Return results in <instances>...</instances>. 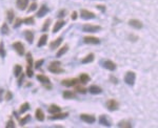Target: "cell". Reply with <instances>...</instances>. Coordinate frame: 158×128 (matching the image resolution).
<instances>
[{
    "label": "cell",
    "instance_id": "cell-1",
    "mask_svg": "<svg viewBox=\"0 0 158 128\" xmlns=\"http://www.w3.org/2000/svg\"><path fill=\"white\" fill-rule=\"evenodd\" d=\"M61 63L59 62V61H54V62H52L49 65V67H47V69L51 71V73H64V69L63 68H61Z\"/></svg>",
    "mask_w": 158,
    "mask_h": 128
},
{
    "label": "cell",
    "instance_id": "cell-2",
    "mask_svg": "<svg viewBox=\"0 0 158 128\" xmlns=\"http://www.w3.org/2000/svg\"><path fill=\"white\" fill-rule=\"evenodd\" d=\"M135 80H136V73L134 71H128L124 76V82L130 86H133L135 84Z\"/></svg>",
    "mask_w": 158,
    "mask_h": 128
},
{
    "label": "cell",
    "instance_id": "cell-3",
    "mask_svg": "<svg viewBox=\"0 0 158 128\" xmlns=\"http://www.w3.org/2000/svg\"><path fill=\"white\" fill-rule=\"evenodd\" d=\"M105 106H107L108 110H110V111H115V110H117L119 108V102L116 101L115 99H111L105 103Z\"/></svg>",
    "mask_w": 158,
    "mask_h": 128
},
{
    "label": "cell",
    "instance_id": "cell-4",
    "mask_svg": "<svg viewBox=\"0 0 158 128\" xmlns=\"http://www.w3.org/2000/svg\"><path fill=\"white\" fill-rule=\"evenodd\" d=\"M80 17H81L82 19H84V20H91V19H94L95 17H96V15H95L93 12H91V10L82 8V10H80Z\"/></svg>",
    "mask_w": 158,
    "mask_h": 128
},
{
    "label": "cell",
    "instance_id": "cell-5",
    "mask_svg": "<svg viewBox=\"0 0 158 128\" xmlns=\"http://www.w3.org/2000/svg\"><path fill=\"white\" fill-rule=\"evenodd\" d=\"M82 31H87V33H96V31H101V26L93 25V24H85V25L82 26Z\"/></svg>",
    "mask_w": 158,
    "mask_h": 128
},
{
    "label": "cell",
    "instance_id": "cell-6",
    "mask_svg": "<svg viewBox=\"0 0 158 128\" xmlns=\"http://www.w3.org/2000/svg\"><path fill=\"white\" fill-rule=\"evenodd\" d=\"M13 48L17 52V54H19L20 56H23L24 52H25V48H24V45L22 42L20 41H17V42H14L13 43Z\"/></svg>",
    "mask_w": 158,
    "mask_h": 128
},
{
    "label": "cell",
    "instance_id": "cell-7",
    "mask_svg": "<svg viewBox=\"0 0 158 128\" xmlns=\"http://www.w3.org/2000/svg\"><path fill=\"white\" fill-rule=\"evenodd\" d=\"M78 83H79V79H77V78L66 79V80H62V81H61V84H62L63 86H66V87L76 86Z\"/></svg>",
    "mask_w": 158,
    "mask_h": 128
},
{
    "label": "cell",
    "instance_id": "cell-8",
    "mask_svg": "<svg viewBox=\"0 0 158 128\" xmlns=\"http://www.w3.org/2000/svg\"><path fill=\"white\" fill-rule=\"evenodd\" d=\"M37 80L39 82H41L43 85H44L47 88H49V89H51L52 88V86L50 85V79L47 78V76H44V75H37Z\"/></svg>",
    "mask_w": 158,
    "mask_h": 128
},
{
    "label": "cell",
    "instance_id": "cell-9",
    "mask_svg": "<svg viewBox=\"0 0 158 128\" xmlns=\"http://www.w3.org/2000/svg\"><path fill=\"white\" fill-rule=\"evenodd\" d=\"M80 119H81L83 122H85V123H87V124H93V123H95V121H96L95 115H87V113H82V115H80Z\"/></svg>",
    "mask_w": 158,
    "mask_h": 128
},
{
    "label": "cell",
    "instance_id": "cell-10",
    "mask_svg": "<svg viewBox=\"0 0 158 128\" xmlns=\"http://www.w3.org/2000/svg\"><path fill=\"white\" fill-rule=\"evenodd\" d=\"M84 43L87 44H100V39L97 37L93 36H87L84 37Z\"/></svg>",
    "mask_w": 158,
    "mask_h": 128
},
{
    "label": "cell",
    "instance_id": "cell-11",
    "mask_svg": "<svg viewBox=\"0 0 158 128\" xmlns=\"http://www.w3.org/2000/svg\"><path fill=\"white\" fill-rule=\"evenodd\" d=\"M129 25H131L132 27H134L136 29H140L143 27V23L140 20H138V19H131L129 21Z\"/></svg>",
    "mask_w": 158,
    "mask_h": 128
},
{
    "label": "cell",
    "instance_id": "cell-12",
    "mask_svg": "<svg viewBox=\"0 0 158 128\" xmlns=\"http://www.w3.org/2000/svg\"><path fill=\"white\" fill-rule=\"evenodd\" d=\"M103 67L107 68L108 71H113L116 69V67H117V65H116V63L113 62L112 60H105L104 62H103Z\"/></svg>",
    "mask_w": 158,
    "mask_h": 128
},
{
    "label": "cell",
    "instance_id": "cell-13",
    "mask_svg": "<svg viewBox=\"0 0 158 128\" xmlns=\"http://www.w3.org/2000/svg\"><path fill=\"white\" fill-rule=\"evenodd\" d=\"M68 113H54L53 115H51L50 120H62V119H66L68 118Z\"/></svg>",
    "mask_w": 158,
    "mask_h": 128
},
{
    "label": "cell",
    "instance_id": "cell-14",
    "mask_svg": "<svg viewBox=\"0 0 158 128\" xmlns=\"http://www.w3.org/2000/svg\"><path fill=\"white\" fill-rule=\"evenodd\" d=\"M62 41H63L62 37H58L57 39L53 40V41L50 43V48H51V50H55V48L59 47V45L62 43Z\"/></svg>",
    "mask_w": 158,
    "mask_h": 128
},
{
    "label": "cell",
    "instance_id": "cell-15",
    "mask_svg": "<svg viewBox=\"0 0 158 128\" xmlns=\"http://www.w3.org/2000/svg\"><path fill=\"white\" fill-rule=\"evenodd\" d=\"M49 10H49V8H47V5L42 4L41 6H40V10L37 12V17H38V18H41V17H43V16L49 13Z\"/></svg>",
    "mask_w": 158,
    "mask_h": 128
},
{
    "label": "cell",
    "instance_id": "cell-16",
    "mask_svg": "<svg viewBox=\"0 0 158 128\" xmlns=\"http://www.w3.org/2000/svg\"><path fill=\"white\" fill-rule=\"evenodd\" d=\"M16 4H17V8L20 10H24L28 8L29 0H17V1H16Z\"/></svg>",
    "mask_w": 158,
    "mask_h": 128
},
{
    "label": "cell",
    "instance_id": "cell-17",
    "mask_svg": "<svg viewBox=\"0 0 158 128\" xmlns=\"http://www.w3.org/2000/svg\"><path fill=\"white\" fill-rule=\"evenodd\" d=\"M89 92L92 94H100L102 92V88L99 87L98 85H91L89 87Z\"/></svg>",
    "mask_w": 158,
    "mask_h": 128
},
{
    "label": "cell",
    "instance_id": "cell-18",
    "mask_svg": "<svg viewBox=\"0 0 158 128\" xmlns=\"http://www.w3.org/2000/svg\"><path fill=\"white\" fill-rule=\"evenodd\" d=\"M24 37H25V39L29 41L30 44L33 43V41H34V33H33V31H31V29L24 31Z\"/></svg>",
    "mask_w": 158,
    "mask_h": 128
},
{
    "label": "cell",
    "instance_id": "cell-19",
    "mask_svg": "<svg viewBox=\"0 0 158 128\" xmlns=\"http://www.w3.org/2000/svg\"><path fill=\"white\" fill-rule=\"evenodd\" d=\"M99 123L101 124V125H104V126H107V127H110L112 124H111V122H110V120L108 119V117L105 115H101L99 117Z\"/></svg>",
    "mask_w": 158,
    "mask_h": 128
},
{
    "label": "cell",
    "instance_id": "cell-20",
    "mask_svg": "<svg viewBox=\"0 0 158 128\" xmlns=\"http://www.w3.org/2000/svg\"><path fill=\"white\" fill-rule=\"evenodd\" d=\"M62 96H63V99H66V100L75 99V98H76V94L74 92H72V90H66V92H63Z\"/></svg>",
    "mask_w": 158,
    "mask_h": 128
},
{
    "label": "cell",
    "instance_id": "cell-21",
    "mask_svg": "<svg viewBox=\"0 0 158 128\" xmlns=\"http://www.w3.org/2000/svg\"><path fill=\"white\" fill-rule=\"evenodd\" d=\"M64 24H66V21H63V20L57 21L55 23V25H54V27H53V33H57L59 29H61V27L64 26Z\"/></svg>",
    "mask_w": 158,
    "mask_h": 128
},
{
    "label": "cell",
    "instance_id": "cell-22",
    "mask_svg": "<svg viewBox=\"0 0 158 128\" xmlns=\"http://www.w3.org/2000/svg\"><path fill=\"white\" fill-rule=\"evenodd\" d=\"M35 115H36V119L38 121H40V122H42V121H44V113L42 111V109H40V108H37L36 111H35Z\"/></svg>",
    "mask_w": 158,
    "mask_h": 128
},
{
    "label": "cell",
    "instance_id": "cell-23",
    "mask_svg": "<svg viewBox=\"0 0 158 128\" xmlns=\"http://www.w3.org/2000/svg\"><path fill=\"white\" fill-rule=\"evenodd\" d=\"M91 80V77L87 75V73H81L80 77H79V82L82 84H85Z\"/></svg>",
    "mask_w": 158,
    "mask_h": 128
},
{
    "label": "cell",
    "instance_id": "cell-24",
    "mask_svg": "<svg viewBox=\"0 0 158 128\" xmlns=\"http://www.w3.org/2000/svg\"><path fill=\"white\" fill-rule=\"evenodd\" d=\"M47 34L42 35V36L40 37V39H39V41H38V43H37V46H38V47L44 46V45L47 44Z\"/></svg>",
    "mask_w": 158,
    "mask_h": 128
},
{
    "label": "cell",
    "instance_id": "cell-25",
    "mask_svg": "<svg viewBox=\"0 0 158 128\" xmlns=\"http://www.w3.org/2000/svg\"><path fill=\"white\" fill-rule=\"evenodd\" d=\"M61 111V108L58 106V105H55V104H53L51 105L50 107H49V113H60Z\"/></svg>",
    "mask_w": 158,
    "mask_h": 128
},
{
    "label": "cell",
    "instance_id": "cell-26",
    "mask_svg": "<svg viewBox=\"0 0 158 128\" xmlns=\"http://www.w3.org/2000/svg\"><path fill=\"white\" fill-rule=\"evenodd\" d=\"M94 58H95V56H94V54H89V55L87 56V57H84L83 59L81 60V63H83V64H85V63H91V62H93L94 61Z\"/></svg>",
    "mask_w": 158,
    "mask_h": 128
},
{
    "label": "cell",
    "instance_id": "cell-27",
    "mask_svg": "<svg viewBox=\"0 0 158 128\" xmlns=\"http://www.w3.org/2000/svg\"><path fill=\"white\" fill-rule=\"evenodd\" d=\"M68 45H64V46H62L60 50L57 52V54H56V57L60 58L61 56H63L64 54H66V52H68Z\"/></svg>",
    "mask_w": 158,
    "mask_h": 128
},
{
    "label": "cell",
    "instance_id": "cell-28",
    "mask_svg": "<svg viewBox=\"0 0 158 128\" xmlns=\"http://www.w3.org/2000/svg\"><path fill=\"white\" fill-rule=\"evenodd\" d=\"M26 62H28L26 68H33V57H32L31 52H28V54H26Z\"/></svg>",
    "mask_w": 158,
    "mask_h": 128
},
{
    "label": "cell",
    "instance_id": "cell-29",
    "mask_svg": "<svg viewBox=\"0 0 158 128\" xmlns=\"http://www.w3.org/2000/svg\"><path fill=\"white\" fill-rule=\"evenodd\" d=\"M21 73H22V66L18 65V64H16V65L14 66V76L19 77Z\"/></svg>",
    "mask_w": 158,
    "mask_h": 128
},
{
    "label": "cell",
    "instance_id": "cell-30",
    "mask_svg": "<svg viewBox=\"0 0 158 128\" xmlns=\"http://www.w3.org/2000/svg\"><path fill=\"white\" fill-rule=\"evenodd\" d=\"M29 109H30V104L28 102H24L23 104L20 106V108H19V113H24Z\"/></svg>",
    "mask_w": 158,
    "mask_h": 128
},
{
    "label": "cell",
    "instance_id": "cell-31",
    "mask_svg": "<svg viewBox=\"0 0 158 128\" xmlns=\"http://www.w3.org/2000/svg\"><path fill=\"white\" fill-rule=\"evenodd\" d=\"M6 18H8V22H13L14 18H15V14H14V10H8L6 12Z\"/></svg>",
    "mask_w": 158,
    "mask_h": 128
},
{
    "label": "cell",
    "instance_id": "cell-32",
    "mask_svg": "<svg viewBox=\"0 0 158 128\" xmlns=\"http://www.w3.org/2000/svg\"><path fill=\"white\" fill-rule=\"evenodd\" d=\"M1 33L3 35H8L10 34V29H8V25L6 22H3L2 26H1Z\"/></svg>",
    "mask_w": 158,
    "mask_h": 128
},
{
    "label": "cell",
    "instance_id": "cell-33",
    "mask_svg": "<svg viewBox=\"0 0 158 128\" xmlns=\"http://www.w3.org/2000/svg\"><path fill=\"white\" fill-rule=\"evenodd\" d=\"M31 120V115H25L24 118H22V119H19V124H20L21 126H24L29 121Z\"/></svg>",
    "mask_w": 158,
    "mask_h": 128
},
{
    "label": "cell",
    "instance_id": "cell-34",
    "mask_svg": "<svg viewBox=\"0 0 158 128\" xmlns=\"http://www.w3.org/2000/svg\"><path fill=\"white\" fill-rule=\"evenodd\" d=\"M118 127H124V128H131L132 125L128 121H120L118 123Z\"/></svg>",
    "mask_w": 158,
    "mask_h": 128
},
{
    "label": "cell",
    "instance_id": "cell-35",
    "mask_svg": "<svg viewBox=\"0 0 158 128\" xmlns=\"http://www.w3.org/2000/svg\"><path fill=\"white\" fill-rule=\"evenodd\" d=\"M23 22L25 24H29V25H33L35 23L34 17H26V18L23 19Z\"/></svg>",
    "mask_w": 158,
    "mask_h": 128
},
{
    "label": "cell",
    "instance_id": "cell-36",
    "mask_svg": "<svg viewBox=\"0 0 158 128\" xmlns=\"http://www.w3.org/2000/svg\"><path fill=\"white\" fill-rule=\"evenodd\" d=\"M5 55H6V52H5V48H4V43L2 42H0V56L2 58L5 57Z\"/></svg>",
    "mask_w": 158,
    "mask_h": 128
},
{
    "label": "cell",
    "instance_id": "cell-37",
    "mask_svg": "<svg viewBox=\"0 0 158 128\" xmlns=\"http://www.w3.org/2000/svg\"><path fill=\"white\" fill-rule=\"evenodd\" d=\"M75 90H76L77 92H79V94H87V88L80 86V85H78V84L76 85V89H75Z\"/></svg>",
    "mask_w": 158,
    "mask_h": 128
},
{
    "label": "cell",
    "instance_id": "cell-38",
    "mask_svg": "<svg viewBox=\"0 0 158 128\" xmlns=\"http://www.w3.org/2000/svg\"><path fill=\"white\" fill-rule=\"evenodd\" d=\"M50 24H51V19L47 18V20H45L43 26H42V31H47V29H49V27H50Z\"/></svg>",
    "mask_w": 158,
    "mask_h": 128
},
{
    "label": "cell",
    "instance_id": "cell-39",
    "mask_svg": "<svg viewBox=\"0 0 158 128\" xmlns=\"http://www.w3.org/2000/svg\"><path fill=\"white\" fill-rule=\"evenodd\" d=\"M43 62H44V60H43V59H40V60H37L35 63H33V64H34V65H33V66H34L35 68H37V69H38V68L41 67V65H42V64H43Z\"/></svg>",
    "mask_w": 158,
    "mask_h": 128
},
{
    "label": "cell",
    "instance_id": "cell-40",
    "mask_svg": "<svg viewBox=\"0 0 158 128\" xmlns=\"http://www.w3.org/2000/svg\"><path fill=\"white\" fill-rule=\"evenodd\" d=\"M22 22H23V19L22 18H17L15 21V24H14V29H17L18 26H20L21 24H22Z\"/></svg>",
    "mask_w": 158,
    "mask_h": 128
},
{
    "label": "cell",
    "instance_id": "cell-41",
    "mask_svg": "<svg viewBox=\"0 0 158 128\" xmlns=\"http://www.w3.org/2000/svg\"><path fill=\"white\" fill-rule=\"evenodd\" d=\"M5 127H6V128H10V127L14 128V127H15V124H14L13 120H8V123H6V126H5Z\"/></svg>",
    "mask_w": 158,
    "mask_h": 128
},
{
    "label": "cell",
    "instance_id": "cell-42",
    "mask_svg": "<svg viewBox=\"0 0 158 128\" xmlns=\"http://www.w3.org/2000/svg\"><path fill=\"white\" fill-rule=\"evenodd\" d=\"M64 16H66V10H61L58 12V14H57L58 18H61V17H64Z\"/></svg>",
    "mask_w": 158,
    "mask_h": 128
},
{
    "label": "cell",
    "instance_id": "cell-43",
    "mask_svg": "<svg viewBox=\"0 0 158 128\" xmlns=\"http://www.w3.org/2000/svg\"><path fill=\"white\" fill-rule=\"evenodd\" d=\"M18 85L19 86H21V84H22V82H23V78H24V75L22 73H20V76L18 77Z\"/></svg>",
    "mask_w": 158,
    "mask_h": 128
},
{
    "label": "cell",
    "instance_id": "cell-44",
    "mask_svg": "<svg viewBox=\"0 0 158 128\" xmlns=\"http://www.w3.org/2000/svg\"><path fill=\"white\" fill-rule=\"evenodd\" d=\"M12 98H13V94H12L11 92H6V96H5L4 99L6 100V101H10V100H12Z\"/></svg>",
    "mask_w": 158,
    "mask_h": 128
},
{
    "label": "cell",
    "instance_id": "cell-45",
    "mask_svg": "<svg viewBox=\"0 0 158 128\" xmlns=\"http://www.w3.org/2000/svg\"><path fill=\"white\" fill-rule=\"evenodd\" d=\"M36 8H37V3H33V4H31L30 8H28V12H33V10H35Z\"/></svg>",
    "mask_w": 158,
    "mask_h": 128
},
{
    "label": "cell",
    "instance_id": "cell-46",
    "mask_svg": "<svg viewBox=\"0 0 158 128\" xmlns=\"http://www.w3.org/2000/svg\"><path fill=\"white\" fill-rule=\"evenodd\" d=\"M96 8H97L98 10H101V12H104V10H105V6H104V5L98 4V5H96Z\"/></svg>",
    "mask_w": 158,
    "mask_h": 128
},
{
    "label": "cell",
    "instance_id": "cell-47",
    "mask_svg": "<svg viewBox=\"0 0 158 128\" xmlns=\"http://www.w3.org/2000/svg\"><path fill=\"white\" fill-rule=\"evenodd\" d=\"M110 79H111V81H113L114 84H117V83H118V80H117V79H116L114 76H111Z\"/></svg>",
    "mask_w": 158,
    "mask_h": 128
},
{
    "label": "cell",
    "instance_id": "cell-48",
    "mask_svg": "<svg viewBox=\"0 0 158 128\" xmlns=\"http://www.w3.org/2000/svg\"><path fill=\"white\" fill-rule=\"evenodd\" d=\"M77 17H78V15H77V12H73V13H72V19H73V20H76Z\"/></svg>",
    "mask_w": 158,
    "mask_h": 128
},
{
    "label": "cell",
    "instance_id": "cell-49",
    "mask_svg": "<svg viewBox=\"0 0 158 128\" xmlns=\"http://www.w3.org/2000/svg\"><path fill=\"white\" fill-rule=\"evenodd\" d=\"M130 39H134L133 41H136V40L138 39V37H134V36H132V35H130Z\"/></svg>",
    "mask_w": 158,
    "mask_h": 128
},
{
    "label": "cell",
    "instance_id": "cell-50",
    "mask_svg": "<svg viewBox=\"0 0 158 128\" xmlns=\"http://www.w3.org/2000/svg\"><path fill=\"white\" fill-rule=\"evenodd\" d=\"M2 92H3V89L0 88V101H2V99H1V98H2Z\"/></svg>",
    "mask_w": 158,
    "mask_h": 128
}]
</instances>
